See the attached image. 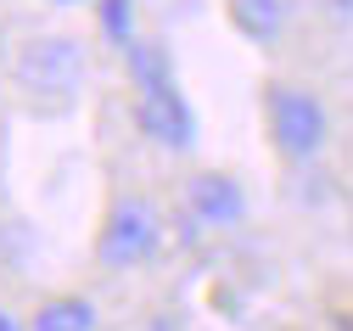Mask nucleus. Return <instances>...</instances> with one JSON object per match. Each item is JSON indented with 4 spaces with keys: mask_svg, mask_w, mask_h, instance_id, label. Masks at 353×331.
Segmentation results:
<instances>
[{
    "mask_svg": "<svg viewBox=\"0 0 353 331\" xmlns=\"http://www.w3.org/2000/svg\"><path fill=\"white\" fill-rule=\"evenodd\" d=\"M12 73H17L23 96H34V102H68L79 90V79H84V45L68 39V34H39V39H28L17 51Z\"/></svg>",
    "mask_w": 353,
    "mask_h": 331,
    "instance_id": "nucleus-2",
    "label": "nucleus"
},
{
    "mask_svg": "<svg viewBox=\"0 0 353 331\" xmlns=\"http://www.w3.org/2000/svg\"><path fill=\"white\" fill-rule=\"evenodd\" d=\"M270 129H275V146L303 163L325 146V107L308 90H275L270 96Z\"/></svg>",
    "mask_w": 353,
    "mask_h": 331,
    "instance_id": "nucleus-4",
    "label": "nucleus"
},
{
    "mask_svg": "<svg viewBox=\"0 0 353 331\" xmlns=\"http://www.w3.org/2000/svg\"><path fill=\"white\" fill-rule=\"evenodd\" d=\"M34 331H96V309L84 298H57L34 314Z\"/></svg>",
    "mask_w": 353,
    "mask_h": 331,
    "instance_id": "nucleus-7",
    "label": "nucleus"
},
{
    "mask_svg": "<svg viewBox=\"0 0 353 331\" xmlns=\"http://www.w3.org/2000/svg\"><path fill=\"white\" fill-rule=\"evenodd\" d=\"M57 6H73V0H57Z\"/></svg>",
    "mask_w": 353,
    "mask_h": 331,
    "instance_id": "nucleus-10",
    "label": "nucleus"
},
{
    "mask_svg": "<svg viewBox=\"0 0 353 331\" xmlns=\"http://www.w3.org/2000/svg\"><path fill=\"white\" fill-rule=\"evenodd\" d=\"M129 68H135V84H141V129L157 140V146H191L196 140V113L191 102L174 90L168 79V62L152 51V45H135L129 51Z\"/></svg>",
    "mask_w": 353,
    "mask_h": 331,
    "instance_id": "nucleus-1",
    "label": "nucleus"
},
{
    "mask_svg": "<svg viewBox=\"0 0 353 331\" xmlns=\"http://www.w3.org/2000/svg\"><path fill=\"white\" fill-rule=\"evenodd\" d=\"M101 23H107V34L123 45V51H135V17H129V0H101Z\"/></svg>",
    "mask_w": 353,
    "mask_h": 331,
    "instance_id": "nucleus-8",
    "label": "nucleus"
},
{
    "mask_svg": "<svg viewBox=\"0 0 353 331\" xmlns=\"http://www.w3.org/2000/svg\"><path fill=\"white\" fill-rule=\"evenodd\" d=\"M157 247H163V219H157L141 197H123V202L107 214V225H101V264L135 269V264H146Z\"/></svg>",
    "mask_w": 353,
    "mask_h": 331,
    "instance_id": "nucleus-3",
    "label": "nucleus"
},
{
    "mask_svg": "<svg viewBox=\"0 0 353 331\" xmlns=\"http://www.w3.org/2000/svg\"><path fill=\"white\" fill-rule=\"evenodd\" d=\"M230 17L247 39L258 45H275L281 28H286V0H230Z\"/></svg>",
    "mask_w": 353,
    "mask_h": 331,
    "instance_id": "nucleus-6",
    "label": "nucleus"
},
{
    "mask_svg": "<svg viewBox=\"0 0 353 331\" xmlns=\"http://www.w3.org/2000/svg\"><path fill=\"white\" fill-rule=\"evenodd\" d=\"M0 331H23V325H17V320H12L6 309H0Z\"/></svg>",
    "mask_w": 353,
    "mask_h": 331,
    "instance_id": "nucleus-9",
    "label": "nucleus"
},
{
    "mask_svg": "<svg viewBox=\"0 0 353 331\" xmlns=\"http://www.w3.org/2000/svg\"><path fill=\"white\" fill-rule=\"evenodd\" d=\"M185 208L202 219V225H241L247 219V191L230 180V174H196L185 185Z\"/></svg>",
    "mask_w": 353,
    "mask_h": 331,
    "instance_id": "nucleus-5",
    "label": "nucleus"
}]
</instances>
